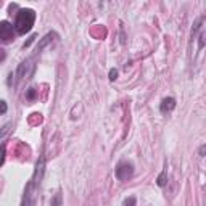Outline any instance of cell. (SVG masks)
<instances>
[{
    "instance_id": "6da1fadb",
    "label": "cell",
    "mask_w": 206,
    "mask_h": 206,
    "mask_svg": "<svg viewBox=\"0 0 206 206\" xmlns=\"http://www.w3.org/2000/svg\"><path fill=\"white\" fill-rule=\"evenodd\" d=\"M34 21H36V11L31 10V8H23V10H20L16 13L13 27H15L16 34L24 36V34H27V32L32 29Z\"/></svg>"
},
{
    "instance_id": "7a4b0ae2",
    "label": "cell",
    "mask_w": 206,
    "mask_h": 206,
    "mask_svg": "<svg viewBox=\"0 0 206 206\" xmlns=\"http://www.w3.org/2000/svg\"><path fill=\"white\" fill-rule=\"evenodd\" d=\"M114 174H116V179L121 180V182H127L134 174V166L130 163H119L114 169Z\"/></svg>"
},
{
    "instance_id": "3957f363",
    "label": "cell",
    "mask_w": 206,
    "mask_h": 206,
    "mask_svg": "<svg viewBox=\"0 0 206 206\" xmlns=\"http://www.w3.org/2000/svg\"><path fill=\"white\" fill-rule=\"evenodd\" d=\"M0 39L5 44L13 39V26L8 21H0Z\"/></svg>"
},
{
    "instance_id": "277c9868",
    "label": "cell",
    "mask_w": 206,
    "mask_h": 206,
    "mask_svg": "<svg viewBox=\"0 0 206 206\" xmlns=\"http://www.w3.org/2000/svg\"><path fill=\"white\" fill-rule=\"evenodd\" d=\"M176 108V98H172V97H167L164 98V100L161 101V105H160V111L163 114H166V113H171L172 110Z\"/></svg>"
},
{
    "instance_id": "5b68a950",
    "label": "cell",
    "mask_w": 206,
    "mask_h": 206,
    "mask_svg": "<svg viewBox=\"0 0 206 206\" xmlns=\"http://www.w3.org/2000/svg\"><path fill=\"white\" fill-rule=\"evenodd\" d=\"M34 64H31V60H26V61H23L20 64V68H18V77H29L31 73H27V68H32Z\"/></svg>"
},
{
    "instance_id": "8992f818",
    "label": "cell",
    "mask_w": 206,
    "mask_h": 206,
    "mask_svg": "<svg viewBox=\"0 0 206 206\" xmlns=\"http://www.w3.org/2000/svg\"><path fill=\"white\" fill-rule=\"evenodd\" d=\"M53 36H55V34H52V32H50V34H47V36L44 37V39H42V40L39 42V45H37V50H39V52H40V50H42V48H44V47H45L47 44H48V42H50V40H52V37H53Z\"/></svg>"
},
{
    "instance_id": "52a82bcc",
    "label": "cell",
    "mask_w": 206,
    "mask_h": 206,
    "mask_svg": "<svg viewBox=\"0 0 206 206\" xmlns=\"http://www.w3.org/2000/svg\"><path fill=\"white\" fill-rule=\"evenodd\" d=\"M156 184L160 185V187H164L167 184V180H166V172H161L160 176H158V179H156Z\"/></svg>"
},
{
    "instance_id": "ba28073f",
    "label": "cell",
    "mask_w": 206,
    "mask_h": 206,
    "mask_svg": "<svg viewBox=\"0 0 206 206\" xmlns=\"http://www.w3.org/2000/svg\"><path fill=\"white\" fill-rule=\"evenodd\" d=\"M36 97H37V92H36V89H27V92H26V100L32 101Z\"/></svg>"
},
{
    "instance_id": "9c48e42d",
    "label": "cell",
    "mask_w": 206,
    "mask_h": 206,
    "mask_svg": "<svg viewBox=\"0 0 206 206\" xmlns=\"http://www.w3.org/2000/svg\"><path fill=\"white\" fill-rule=\"evenodd\" d=\"M135 196H130V198H126L124 200V206H135Z\"/></svg>"
},
{
    "instance_id": "30bf717a",
    "label": "cell",
    "mask_w": 206,
    "mask_h": 206,
    "mask_svg": "<svg viewBox=\"0 0 206 206\" xmlns=\"http://www.w3.org/2000/svg\"><path fill=\"white\" fill-rule=\"evenodd\" d=\"M118 79V71L113 68V69H110V81H116Z\"/></svg>"
},
{
    "instance_id": "8fae6325",
    "label": "cell",
    "mask_w": 206,
    "mask_h": 206,
    "mask_svg": "<svg viewBox=\"0 0 206 206\" xmlns=\"http://www.w3.org/2000/svg\"><path fill=\"white\" fill-rule=\"evenodd\" d=\"M198 153H200V156H206V145H201Z\"/></svg>"
},
{
    "instance_id": "7c38bea8",
    "label": "cell",
    "mask_w": 206,
    "mask_h": 206,
    "mask_svg": "<svg viewBox=\"0 0 206 206\" xmlns=\"http://www.w3.org/2000/svg\"><path fill=\"white\" fill-rule=\"evenodd\" d=\"M52 206H60V195H57L53 200H52Z\"/></svg>"
},
{
    "instance_id": "4fadbf2b",
    "label": "cell",
    "mask_w": 206,
    "mask_h": 206,
    "mask_svg": "<svg viewBox=\"0 0 206 206\" xmlns=\"http://www.w3.org/2000/svg\"><path fill=\"white\" fill-rule=\"evenodd\" d=\"M0 103H2V114H5V113H7V108H8V106H7V101H0Z\"/></svg>"
},
{
    "instance_id": "5bb4252c",
    "label": "cell",
    "mask_w": 206,
    "mask_h": 206,
    "mask_svg": "<svg viewBox=\"0 0 206 206\" xmlns=\"http://www.w3.org/2000/svg\"><path fill=\"white\" fill-rule=\"evenodd\" d=\"M34 39H36V36H32V37H31V39H29V40H27V42H26V44H24V48H26V47H29V45L32 44V42H34Z\"/></svg>"
}]
</instances>
